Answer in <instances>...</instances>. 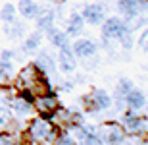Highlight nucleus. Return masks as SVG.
Masks as SVG:
<instances>
[{"label":"nucleus","instance_id":"18","mask_svg":"<svg viewBox=\"0 0 148 145\" xmlns=\"http://www.w3.org/2000/svg\"><path fill=\"white\" fill-rule=\"evenodd\" d=\"M46 37H48V41L52 43V46H56V49H62V46H66V45H71L67 33L62 31V29H58V27L48 29V31H46Z\"/></svg>","mask_w":148,"mask_h":145},{"label":"nucleus","instance_id":"6","mask_svg":"<svg viewBox=\"0 0 148 145\" xmlns=\"http://www.w3.org/2000/svg\"><path fill=\"white\" fill-rule=\"evenodd\" d=\"M33 106H35V112H38L40 116H50L60 106V99L56 97V93L46 91V93L33 97Z\"/></svg>","mask_w":148,"mask_h":145},{"label":"nucleus","instance_id":"2","mask_svg":"<svg viewBox=\"0 0 148 145\" xmlns=\"http://www.w3.org/2000/svg\"><path fill=\"white\" fill-rule=\"evenodd\" d=\"M96 134H98L100 139L104 141V145H119L121 141H123L127 132H125V128L121 126V122L110 120V122L100 124V128H96Z\"/></svg>","mask_w":148,"mask_h":145},{"label":"nucleus","instance_id":"19","mask_svg":"<svg viewBox=\"0 0 148 145\" xmlns=\"http://www.w3.org/2000/svg\"><path fill=\"white\" fill-rule=\"evenodd\" d=\"M14 78H16L14 64L6 62V60H0V87H10Z\"/></svg>","mask_w":148,"mask_h":145},{"label":"nucleus","instance_id":"23","mask_svg":"<svg viewBox=\"0 0 148 145\" xmlns=\"http://www.w3.org/2000/svg\"><path fill=\"white\" fill-rule=\"evenodd\" d=\"M133 87H135V85H133L131 79H127V78L119 79V81H117V85H115V99L125 101V95L133 89Z\"/></svg>","mask_w":148,"mask_h":145},{"label":"nucleus","instance_id":"11","mask_svg":"<svg viewBox=\"0 0 148 145\" xmlns=\"http://www.w3.org/2000/svg\"><path fill=\"white\" fill-rule=\"evenodd\" d=\"M117 10L123 14V17L127 22V19H131L135 16H140L144 12V6L138 0H117Z\"/></svg>","mask_w":148,"mask_h":145},{"label":"nucleus","instance_id":"3","mask_svg":"<svg viewBox=\"0 0 148 145\" xmlns=\"http://www.w3.org/2000/svg\"><path fill=\"white\" fill-rule=\"evenodd\" d=\"M100 25H102V39H108V41H112V39L117 41L125 31H131L129 25H127V22H125V19H121L119 16L106 17Z\"/></svg>","mask_w":148,"mask_h":145},{"label":"nucleus","instance_id":"25","mask_svg":"<svg viewBox=\"0 0 148 145\" xmlns=\"http://www.w3.org/2000/svg\"><path fill=\"white\" fill-rule=\"evenodd\" d=\"M52 145H77V141L73 139V135L67 132V130H60L56 139L52 141Z\"/></svg>","mask_w":148,"mask_h":145},{"label":"nucleus","instance_id":"22","mask_svg":"<svg viewBox=\"0 0 148 145\" xmlns=\"http://www.w3.org/2000/svg\"><path fill=\"white\" fill-rule=\"evenodd\" d=\"M4 31H6V35H8L12 41H19V39L25 37V25H23L21 22H16V19H14L12 23H6Z\"/></svg>","mask_w":148,"mask_h":145},{"label":"nucleus","instance_id":"30","mask_svg":"<svg viewBox=\"0 0 148 145\" xmlns=\"http://www.w3.org/2000/svg\"><path fill=\"white\" fill-rule=\"evenodd\" d=\"M138 49L148 50V29H146V31H143L140 37H138Z\"/></svg>","mask_w":148,"mask_h":145},{"label":"nucleus","instance_id":"14","mask_svg":"<svg viewBox=\"0 0 148 145\" xmlns=\"http://www.w3.org/2000/svg\"><path fill=\"white\" fill-rule=\"evenodd\" d=\"M125 105H127V108H133V110L140 112L144 108V105H146V97H144V93L140 89L133 87L125 95Z\"/></svg>","mask_w":148,"mask_h":145},{"label":"nucleus","instance_id":"33","mask_svg":"<svg viewBox=\"0 0 148 145\" xmlns=\"http://www.w3.org/2000/svg\"><path fill=\"white\" fill-rule=\"evenodd\" d=\"M140 145H148V137H143V141H140Z\"/></svg>","mask_w":148,"mask_h":145},{"label":"nucleus","instance_id":"27","mask_svg":"<svg viewBox=\"0 0 148 145\" xmlns=\"http://www.w3.org/2000/svg\"><path fill=\"white\" fill-rule=\"evenodd\" d=\"M81 145H104V141L98 137V134H88L87 137L81 141Z\"/></svg>","mask_w":148,"mask_h":145},{"label":"nucleus","instance_id":"4","mask_svg":"<svg viewBox=\"0 0 148 145\" xmlns=\"http://www.w3.org/2000/svg\"><path fill=\"white\" fill-rule=\"evenodd\" d=\"M48 118L52 120V124H54L58 130H69L71 126H75V124H83L81 116L75 114L73 110H69V108H66V106H58Z\"/></svg>","mask_w":148,"mask_h":145},{"label":"nucleus","instance_id":"5","mask_svg":"<svg viewBox=\"0 0 148 145\" xmlns=\"http://www.w3.org/2000/svg\"><path fill=\"white\" fill-rule=\"evenodd\" d=\"M121 126L125 128L127 134H140L144 135L146 132V118L140 116L137 110H133V108H127L123 112V118H121Z\"/></svg>","mask_w":148,"mask_h":145},{"label":"nucleus","instance_id":"32","mask_svg":"<svg viewBox=\"0 0 148 145\" xmlns=\"http://www.w3.org/2000/svg\"><path fill=\"white\" fill-rule=\"evenodd\" d=\"M138 2H140V4L144 6V8H148V0H138Z\"/></svg>","mask_w":148,"mask_h":145},{"label":"nucleus","instance_id":"8","mask_svg":"<svg viewBox=\"0 0 148 145\" xmlns=\"http://www.w3.org/2000/svg\"><path fill=\"white\" fill-rule=\"evenodd\" d=\"M81 16L88 25H100L106 19V8L104 4H87L83 8Z\"/></svg>","mask_w":148,"mask_h":145},{"label":"nucleus","instance_id":"24","mask_svg":"<svg viewBox=\"0 0 148 145\" xmlns=\"http://www.w3.org/2000/svg\"><path fill=\"white\" fill-rule=\"evenodd\" d=\"M16 14H17V8L14 4H4L2 8H0V19L4 23H12L14 19H16Z\"/></svg>","mask_w":148,"mask_h":145},{"label":"nucleus","instance_id":"15","mask_svg":"<svg viewBox=\"0 0 148 145\" xmlns=\"http://www.w3.org/2000/svg\"><path fill=\"white\" fill-rule=\"evenodd\" d=\"M88 95H90V99L94 101V105H96L98 110H108V108L114 105V99H112V95L106 89H100L98 87V89H92Z\"/></svg>","mask_w":148,"mask_h":145},{"label":"nucleus","instance_id":"13","mask_svg":"<svg viewBox=\"0 0 148 145\" xmlns=\"http://www.w3.org/2000/svg\"><path fill=\"white\" fill-rule=\"evenodd\" d=\"M40 10H42V6L37 4L35 0H19L17 2V14L25 19H37Z\"/></svg>","mask_w":148,"mask_h":145},{"label":"nucleus","instance_id":"28","mask_svg":"<svg viewBox=\"0 0 148 145\" xmlns=\"http://www.w3.org/2000/svg\"><path fill=\"white\" fill-rule=\"evenodd\" d=\"M83 106H85L88 112H98V108H96V105H94V101L90 99V95L83 97Z\"/></svg>","mask_w":148,"mask_h":145},{"label":"nucleus","instance_id":"12","mask_svg":"<svg viewBox=\"0 0 148 145\" xmlns=\"http://www.w3.org/2000/svg\"><path fill=\"white\" fill-rule=\"evenodd\" d=\"M35 66L40 70V72L46 76V78H50V76H56V60L52 58V56L46 52V50H40L37 56V60H35Z\"/></svg>","mask_w":148,"mask_h":145},{"label":"nucleus","instance_id":"29","mask_svg":"<svg viewBox=\"0 0 148 145\" xmlns=\"http://www.w3.org/2000/svg\"><path fill=\"white\" fill-rule=\"evenodd\" d=\"M16 50H10V49H6V50H2L0 52V60H6V62H12L14 58H16Z\"/></svg>","mask_w":148,"mask_h":145},{"label":"nucleus","instance_id":"10","mask_svg":"<svg viewBox=\"0 0 148 145\" xmlns=\"http://www.w3.org/2000/svg\"><path fill=\"white\" fill-rule=\"evenodd\" d=\"M58 50H60V54H58V62H60L62 72H66V74L75 72V68H77V56L73 54L71 45H66V46H62V49H58Z\"/></svg>","mask_w":148,"mask_h":145},{"label":"nucleus","instance_id":"34","mask_svg":"<svg viewBox=\"0 0 148 145\" xmlns=\"http://www.w3.org/2000/svg\"><path fill=\"white\" fill-rule=\"evenodd\" d=\"M46 2H52V4H58L60 0H46Z\"/></svg>","mask_w":148,"mask_h":145},{"label":"nucleus","instance_id":"16","mask_svg":"<svg viewBox=\"0 0 148 145\" xmlns=\"http://www.w3.org/2000/svg\"><path fill=\"white\" fill-rule=\"evenodd\" d=\"M83 27H85V19H83L81 12L69 14V17H67V29H66L67 37H69V39H71V37H79L81 31H83Z\"/></svg>","mask_w":148,"mask_h":145},{"label":"nucleus","instance_id":"31","mask_svg":"<svg viewBox=\"0 0 148 145\" xmlns=\"http://www.w3.org/2000/svg\"><path fill=\"white\" fill-rule=\"evenodd\" d=\"M73 85H75L73 81H64V83L60 85V89H62V91H66V93H67V91H71V89H73Z\"/></svg>","mask_w":148,"mask_h":145},{"label":"nucleus","instance_id":"1","mask_svg":"<svg viewBox=\"0 0 148 145\" xmlns=\"http://www.w3.org/2000/svg\"><path fill=\"white\" fill-rule=\"evenodd\" d=\"M60 130L56 128L48 116H40L29 120V124L23 130L25 145H52Z\"/></svg>","mask_w":148,"mask_h":145},{"label":"nucleus","instance_id":"9","mask_svg":"<svg viewBox=\"0 0 148 145\" xmlns=\"http://www.w3.org/2000/svg\"><path fill=\"white\" fill-rule=\"evenodd\" d=\"M71 49H73V54H75L77 58L88 60V58H92V56L96 54L98 46H96V43L90 41V39H77L71 45Z\"/></svg>","mask_w":148,"mask_h":145},{"label":"nucleus","instance_id":"17","mask_svg":"<svg viewBox=\"0 0 148 145\" xmlns=\"http://www.w3.org/2000/svg\"><path fill=\"white\" fill-rule=\"evenodd\" d=\"M37 29L40 31V33H46L48 29H52L54 27V22H56V12L54 10H46V8H42L40 10V14L37 16Z\"/></svg>","mask_w":148,"mask_h":145},{"label":"nucleus","instance_id":"20","mask_svg":"<svg viewBox=\"0 0 148 145\" xmlns=\"http://www.w3.org/2000/svg\"><path fill=\"white\" fill-rule=\"evenodd\" d=\"M40 41H42V33H40V31H35V33L27 35L25 41H23L21 50L25 54H33V52H37V50L40 49Z\"/></svg>","mask_w":148,"mask_h":145},{"label":"nucleus","instance_id":"26","mask_svg":"<svg viewBox=\"0 0 148 145\" xmlns=\"http://www.w3.org/2000/svg\"><path fill=\"white\" fill-rule=\"evenodd\" d=\"M117 43L121 45V49H125V50L133 49V46H135V39H133V31H125V33H123V35L119 37V39H117Z\"/></svg>","mask_w":148,"mask_h":145},{"label":"nucleus","instance_id":"7","mask_svg":"<svg viewBox=\"0 0 148 145\" xmlns=\"http://www.w3.org/2000/svg\"><path fill=\"white\" fill-rule=\"evenodd\" d=\"M8 105H10L12 114H16V116H21V118L31 116V112L35 110L33 99H29V97L21 95V93H16L14 97H10V99H8Z\"/></svg>","mask_w":148,"mask_h":145},{"label":"nucleus","instance_id":"21","mask_svg":"<svg viewBox=\"0 0 148 145\" xmlns=\"http://www.w3.org/2000/svg\"><path fill=\"white\" fill-rule=\"evenodd\" d=\"M0 145H25L23 132H8V130H0Z\"/></svg>","mask_w":148,"mask_h":145}]
</instances>
